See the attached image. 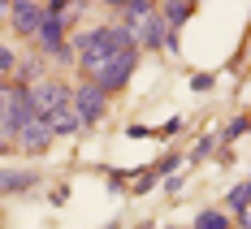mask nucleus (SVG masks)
I'll use <instances>...</instances> for the list:
<instances>
[{
	"label": "nucleus",
	"mask_w": 251,
	"mask_h": 229,
	"mask_svg": "<svg viewBox=\"0 0 251 229\" xmlns=\"http://www.w3.org/2000/svg\"><path fill=\"white\" fill-rule=\"evenodd\" d=\"M134 48V30H126L117 22H104V26H87V30H78L70 52H74V65L87 74V82L100 74L104 65L117 56V52Z\"/></svg>",
	"instance_id": "nucleus-1"
},
{
	"label": "nucleus",
	"mask_w": 251,
	"mask_h": 229,
	"mask_svg": "<svg viewBox=\"0 0 251 229\" xmlns=\"http://www.w3.org/2000/svg\"><path fill=\"white\" fill-rule=\"evenodd\" d=\"M70 4L65 0H56V4H44V22L35 30V44L44 56L52 61H61V65H74V52H70V39H65V26H70Z\"/></svg>",
	"instance_id": "nucleus-2"
},
{
	"label": "nucleus",
	"mask_w": 251,
	"mask_h": 229,
	"mask_svg": "<svg viewBox=\"0 0 251 229\" xmlns=\"http://www.w3.org/2000/svg\"><path fill=\"white\" fill-rule=\"evenodd\" d=\"M30 121H35V108L26 100V82H13V87H9V100L0 108V143H9V138L18 143V134H22Z\"/></svg>",
	"instance_id": "nucleus-3"
},
{
	"label": "nucleus",
	"mask_w": 251,
	"mask_h": 229,
	"mask_svg": "<svg viewBox=\"0 0 251 229\" xmlns=\"http://www.w3.org/2000/svg\"><path fill=\"white\" fill-rule=\"evenodd\" d=\"M70 108L78 113V121L82 126H96V121H104V113H108V95H104L96 82H78V87H70Z\"/></svg>",
	"instance_id": "nucleus-4"
},
{
	"label": "nucleus",
	"mask_w": 251,
	"mask_h": 229,
	"mask_svg": "<svg viewBox=\"0 0 251 229\" xmlns=\"http://www.w3.org/2000/svg\"><path fill=\"white\" fill-rule=\"evenodd\" d=\"M134 69H139V48H126V52H117L108 65H104L100 74L91 78L96 87H100L104 95H113V91H122V87H130V78H134Z\"/></svg>",
	"instance_id": "nucleus-5"
},
{
	"label": "nucleus",
	"mask_w": 251,
	"mask_h": 229,
	"mask_svg": "<svg viewBox=\"0 0 251 229\" xmlns=\"http://www.w3.org/2000/svg\"><path fill=\"white\" fill-rule=\"evenodd\" d=\"M26 100L35 108V117H48L52 108L70 104V87H65V78H35V82H26Z\"/></svg>",
	"instance_id": "nucleus-6"
},
{
	"label": "nucleus",
	"mask_w": 251,
	"mask_h": 229,
	"mask_svg": "<svg viewBox=\"0 0 251 229\" xmlns=\"http://www.w3.org/2000/svg\"><path fill=\"white\" fill-rule=\"evenodd\" d=\"M4 22L13 26V35L35 39V30H39V22H44V4H39V0H13L9 13H4Z\"/></svg>",
	"instance_id": "nucleus-7"
},
{
	"label": "nucleus",
	"mask_w": 251,
	"mask_h": 229,
	"mask_svg": "<svg viewBox=\"0 0 251 229\" xmlns=\"http://www.w3.org/2000/svg\"><path fill=\"white\" fill-rule=\"evenodd\" d=\"M165 39H169V30H165V22H160V9H151L148 18L134 26V48H139V52H143V48L160 52V48H165Z\"/></svg>",
	"instance_id": "nucleus-8"
},
{
	"label": "nucleus",
	"mask_w": 251,
	"mask_h": 229,
	"mask_svg": "<svg viewBox=\"0 0 251 229\" xmlns=\"http://www.w3.org/2000/svg\"><path fill=\"white\" fill-rule=\"evenodd\" d=\"M151 9H156L151 0H113V4H108L113 22H117V26H126V30H134V26L143 22V18H148Z\"/></svg>",
	"instance_id": "nucleus-9"
},
{
	"label": "nucleus",
	"mask_w": 251,
	"mask_h": 229,
	"mask_svg": "<svg viewBox=\"0 0 251 229\" xmlns=\"http://www.w3.org/2000/svg\"><path fill=\"white\" fill-rule=\"evenodd\" d=\"M39 186V169H9L0 164V195H26Z\"/></svg>",
	"instance_id": "nucleus-10"
},
{
	"label": "nucleus",
	"mask_w": 251,
	"mask_h": 229,
	"mask_svg": "<svg viewBox=\"0 0 251 229\" xmlns=\"http://www.w3.org/2000/svg\"><path fill=\"white\" fill-rule=\"evenodd\" d=\"M18 147H22L26 156H44V152L52 147V130H48V121H44V117H35V121H30V126L18 134Z\"/></svg>",
	"instance_id": "nucleus-11"
},
{
	"label": "nucleus",
	"mask_w": 251,
	"mask_h": 229,
	"mask_svg": "<svg viewBox=\"0 0 251 229\" xmlns=\"http://www.w3.org/2000/svg\"><path fill=\"white\" fill-rule=\"evenodd\" d=\"M48 130H52V138H74L78 130H82V121H78V113L70 108V104H61V108H52L48 117Z\"/></svg>",
	"instance_id": "nucleus-12"
},
{
	"label": "nucleus",
	"mask_w": 251,
	"mask_h": 229,
	"mask_svg": "<svg viewBox=\"0 0 251 229\" xmlns=\"http://www.w3.org/2000/svg\"><path fill=\"white\" fill-rule=\"evenodd\" d=\"M156 9H160V22H165L169 35H177L182 26L191 22V13H195V4H186V0H169V4H156Z\"/></svg>",
	"instance_id": "nucleus-13"
},
{
	"label": "nucleus",
	"mask_w": 251,
	"mask_h": 229,
	"mask_svg": "<svg viewBox=\"0 0 251 229\" xmlns=\"http://www.w3.org/2000/svg\"><path fill=\"white\" fill-rule=\"evenodd\" d=\"M191 229H234V221H229V212H221V207H203Z\"/></svg>",
	"instance_id": "nucleus-14"
},
{
	"label": "nucleus",
	"mask_w": 251,
	"mask_h": 229,
	"mask_svg": "<svg viewBox=\"0 0 251 229\" xmlns=\"http://www.w3.org/2000/svg\"><path fill=\"white\" fill-rule=\"evenodd\" d=\"M243 134H247V117L238 113V117H234V121H229V126L221 130V134H217V138H221V143H238Z\"/></svg>",
	"instance_id": "nucleus-15"
},
{
	"label": "nucleus",
	"mask_w": 251,
	"mask_h": 229,
	"mask_svg": "<svg viewBox=\"0 0 251 229\" xmlns=\"http://www.w3.org/2000/svg\"><path fill=\"white\" fill-rule=\"evenodd\" d=\"M177 169H182V156H177V152H169L165 160H160V164H156V169H151V173H156V178H174Z\"/></svg>",
	"instance_id": "nucleus-16"
},
{
	"label": "nucleus",
	"mask_w": 251,
	"mask_h": 229,
	"mask_svg": "<svg viewBox=\"0 0 251 229\" xmlns=\"http://www.w3.org/2000/svg\"><path fill=\"white\" fill-rule=\"evenodd\" d=\"M13 69H18V52L9 48V44H0V78L13 74Z\"/></svg>",
	"instance_id": "nucleus-17"
},
{
	"label": "nucleus",
	"mask_w": 251,
	"mask_h": 229,
	"mask_svg": "<svg viewBox=\"0 0 251 229\" xmlns=\"http://www.w3.org/2000/svg\"><path fill=\"white\" fill-rule=\"evenodd\" d=\"M212 82H217V74H195L191 78V91H212Z\"/></svg>",
	"instance_id": "nucleus-18"
},
{
	"label": "nucleus",
	"mask_w": 251,
	"mask_h": 229,
	"mask_svg": "<svg viewBox=\"0 0 251 229\" xmlns=\"http://www.w3.org/2000/svg\"><path fill=\"white\" fill-rule=\"evenodd\" d=\"M177 130H182V117H169V121L156 130V134H160V138H169V134H177Z\"/></svg>",
	"instance_id": "nucleus-19"
},
{
	"label": "nucleus",
	"mask_w": 251,
	"mask_h": 229,
	"mask_svg": "<svg viewBox=\"0 0 251 229\" xmlns=\"http://www.w3.org/2000/svg\"><path fill=\"white\" fill-rule=\"evenodd\" d=\"M126 134H130V138H151L156 130H151V126H130V130H126Z\"/></svg>",
	"instance_id": "nucleus-20"
},
{
	"label": "nucleus",
	"mask_w": 251,
	"mask_h": 229,
	"mask_svg": "<svg viewBox=\"0 0 251 229\" xmlns=\"http://www.w3.org/2000/svg\"><path fill=\"white\" fill-rule=\"evenodd\" d=\"M165 190H169V195H177V190H182V173H174V178H165Z\"/></svg>",
	"instance_id": "nucleus-21"
},
{
	"label": "nucleus",
	"mask_w": 251,
	"mask_h": 229,
	"mask_svg": "<svg viewBox=\"0 0 251 229\" xmlns=\"http://www.w3.org/2000/svg\"><path fill=\"white\" fill-rule=\"evenodd\" d=\"M4 13H9V4H4V0H0V22H4Z\"/></svg>",
	"instance_id": "nucleus-22"
},
{
	"label": "nucleus",
	"mask_w": 251,
	"mask_h": 229,
	"mask_svg": "<svg viewBox=\"0 0 251 229\" xmlns=\"http://www.w3.org/2000/svg\"><path fill=\"white\" fill-rule=\"evenodd\" d=\"M4 152H9V143H0V156H4Z\"/></svg>",
	"instance_id": "nucleus-23"
}]
</instances>
